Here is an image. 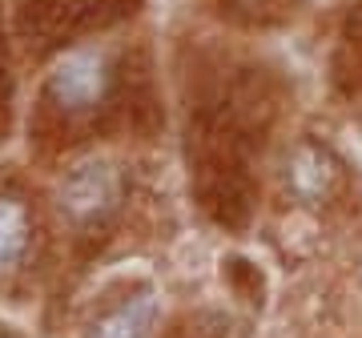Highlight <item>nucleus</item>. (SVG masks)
<instances>
[{
    "label": "nucleus",
    "instance_id": "obj_1",
    "mask_svg": "<svg viewBox=\"0 0 362 338\" xmlns=\"http://www.w3.org/2000/svg\"><path fill=\"white\" fill-rule=\"evenodd\" d=\"M105 85H109V73H105V61L97 52H69L49 77L52 101L65 105V109H89V105H97Z\"/></svg>",
    "mask_w": 362,
    "mask_h": 338
},
{
    "label": "nucleus",
    "instance_id": "obj_3",
    "mask_svg": "<svg viewBox=\"0 0 362 338\" xmlns=\"http://www.w3.org/2000/svg\"><path fill=\"white\" fill-rule=\"evenodd\" d=\"M117 185L113 173L105 165H81L73 177L65 182V209H73L77 218H93L97 209H105L113 202Z\"/></svg>",
    "mask_w": 362,
    "mask_h": 338
},
{
    "label": "nucleus",
    "instance_id": "obj_5",
    "mask_svg": "<svg viewBox=\"0 0 362 338\" xmlns=\"http://www.w3.org/2000/svg\"><path fill=\"white\" fill-rule=\"evenodd\" d=\"M334 161H330V153L326 149H318V145H302L294 153V161H290V182H294V190L302 197H322L326 190H330V182H334Z\"/></svg>",
    "mask_w": 362,
    "mask_h": 338
},
{
    "label": "nucleus",
    "instance_id": "obj_4",
    "mask_svg": "<svg viewBox=\"0 0 362 338\" xmlns=\"http://www.w3.org/2000/svg\"><path fill=\"white\" fill-rule=\"evenodd\" d=\"M33 242V218L16 197H0V274L16 270Z\"/></svg>",
    "mask_w": 362,
    "mask_h": 338
},
{
    "label": "nucleus",
    "instance_id": "obj_2",
    "mask_svg": "<svg viewBox=\"0 0 362 338\" xmlns=\"http://www.w3.org/2000/svg\"><path fill=\"white\" fill-rule=\"evenodd\" d=\"M157 318L153 294H133V298L117 302L113 310H105L89 326V338H145Z\"/></svg>",
    "mask_w": 362,
    "mask_h": 338
}]
</instances>
